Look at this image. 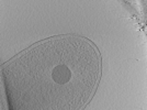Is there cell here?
I'll use <instances>...</instances> for the list:
<instances>
[{
  "label": "cell",
  "mask_w": 147,
  "mask_h": 110,
  "mask_svg": "<svg viewBox=\"0 0 147 110\" xmlns=\"http://www.w3.org/2000/svg\"><path fill=\"white\" fill-rule=\"evenodd\" d=\"M70 77H71V73L68 69L67 66H65V65H58L52 72L53 80L55 81L56 84H59V85L66 84L67 81H69Z\"/></svg>",
  "instance_id": "cell-1"
}]
</instances>
